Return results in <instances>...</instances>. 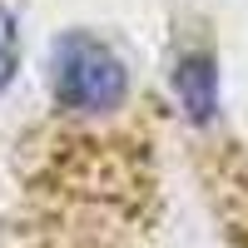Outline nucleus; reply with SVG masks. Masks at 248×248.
<instances>
[{"label":"nucleus","instance_id":"nucleus-1","mask_svg":"<svg viewBox=\"0 0 248 248\" xmlns=\"http://www.w3.org/2000/svg\"><path fill=\"white\" fill-rule=\"evenodd\" d=\"M50 90L65 114H109L129 94V70L109 40L90 30H70L55 40L50 55Z\"/></svg>","mask_w":248,"mask_h":248},{"label":"nucleus","instance_id":"nucleus-2","mask_svg":"<svg viewBox=\"0 0 248 248\" xmlns=\"http://www.w3.org/2000/svg\"><path fill=\"white\" fill-rule=\"evenodd\" d=\"M174 94L184 114H189V124H214L218 119V60L214 50H179L174 55Z\"/></svg>","mask_w":248,"mask_h":248},{"label":"nucleus","instance_id":"nucleus-3","mask_svg":"<svg viewBox=\"0 0 248 248\" xmlns=\"http://www.w3.org/2000/svg\"><path fill=\"white\" fill-rule=\"evenodd\" d=\"M15 70H20V30H15V15L0 5V94L10 90Z\"/></svg>","mask_w":248,"mask_h":248},{"label":"nucleus","instance_id":"nucleus-4","mask_svg":"<svg viewBox=\"0 0 248 248\" xmlns=\"http://www.w3.org/2000/svg\"><path fill=\"white\" fill-rule=\"evenodd\" d=\"M229 203H238V214L223 209V214H229V233L248 248V174H238V179L229 184Z\"/></svg>","mask_w":248,"mask_h":248}]
</instances>
